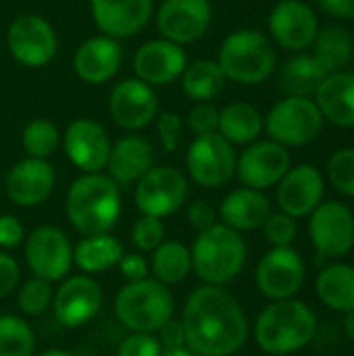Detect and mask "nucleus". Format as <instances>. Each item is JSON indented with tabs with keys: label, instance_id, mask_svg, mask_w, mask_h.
<instances>
[{
	"label": "nucleus",
	"instance_id": "f257e3e1",
	"mask_svg": "<svg viewBox=\"0 0 354 356\" xmlns=\"http://www.w3.org/2000/svg\"><path fill=\"white\" fill-rule=\"evenodd\" d=\"M179 321L186 346L196 356H234L250 336L248 317L225 286L202 284L192 290Z\"/></svg>",
	"mask_w": 354,
	"mask_h": 356
},
{
	"label": "nucleus",
	"instance_id": "f03ea898",
	"mask_svg": "<svg viewBox=\"0 0 354 356\" xmlns=\"http://www.w3.org/2000/svg\"><path fill=\"white\" fill-rule=\"evenodd\" d=\"M317 334V315L313 309L298 300H271L252 327L257 346L267 355H296L307 348Z\"/></svg>",
	"mask_w": 354,
	"mask_h": 356
},
{
	"label": "nucleus",
	"instance_id": "7ed1b4c3",
	"mask_svg": "<svg viewBox=\"0 0 354 356\" xmlns=\"http://www.w3.org/2000/svg\"><path fill=\"white\" fill-rule=\"evenodd\" d=\"M121 190L108 175L83 173L77 177L65 198L69 223L81 236L108 234L121 217Z\"/></svg>",
	"mask_w": 354,
	"mask_h": 356
},
{
	"label": "nucleus",
	"instance_id": "20e7f679",
	"mask_svg": "<svg viewBox=\"0 0 354 356\" xmlns=\"http://www.w3.org/2000/svg\"><path fill=\"white\" fill-rule=\"evenodd\" d=\"M190 254L192 271L202 284L227 286L244 271L248 248L240 232L215 223L213 227L198 232Z\"/></svg>",
	"mask_w": 354,
	"mask_h": 356
},
{
	"label": "nucleus",
	"instance_id": "39448f33",
	"mask_svg": "<svg viewBox=\"0 0 354 356\" xmlns=\"http://www.w3.org/2000/svg\"><path fill=\"white\" fill-rule=\"evenodd\" d=\"M173 315V294L154 277L127 282L115 296V317L127 332L156 334Z\"/></svg>",
	"mask_w": 354,
	"mask_h": 356
},
{
	"label": "nucleus",
	"instance_id": "423d86ee",
	"mask_svg": "<svg viewBox=\"0 0 354 356\" xmlns=\"http://www.w3.org/2000/svg\"><path fill=\"white\" fill-rule=\"evenodd\" d=\"M217 63L225 79L242 86H257L271 77L277 54L265 33L257 29H238L221 42Z\"/></svg>",
	"mask_w": 354,
	"mask_h": 356
},
{
	"label": "nucleus",
	"instance_id": "0eeeda50",
	"mask_svg": "<svg viewBox=\"0 0 354 356\" xmlns=\"http://www.w3.org/2000/svg\"><path fill=\"white\" fill-rule=\"evenodd\" d=\"M323 123L325 119L315 100L309 96H286L271 106L263 129L269 134V140L290 148L315 142L323 131Z\"/></svg>",
	"mask_w": 354,
	"mask_h": 356
},
{
	"label": "nucleus",
	"instance_id": "6e6552de",
	"mask_svg": "<svg viewBox=\"0 0 354 356\" xmlns=\"http://www.w3.org/2000/svg\"><path fill=\"white\" fill-rule=\"evenodd\" d=\"M23 257L31 275L56 284L73 267V244L61 227L40 225L23 240Z\"/></svg>",
	"mask_w": 354,
	"mask_h": 356
},
{
	"label": "nucleus",
	"instance_id": "1a4fd4ad",
	"mask_svg": "<svg viewBox=\"0 0 354 356\" xmlns=\"http://www.w3.org/2000/svg\"><path fill=\"white\" fill-rule=\"evenodd\" d=\"M134 200L142 215L159 219L175 215L188 200V179L175 167H150L136 181Z\"/></svg>",
	"mask_w": 354,
	"mask_h": 356
},
{
	"label": "nucleus",
	"instance_id": "9d476101",
	"mask_svg": "<svg viewBox=\"0 0 354 356\" xmlns=\"http://www.w3.org/2000/svg\"><path fill=\"white\" fill-rule=\"evenodd\" d=\"M236 150L221 134L198 136L188 148L186 169L200 188H221L236 175Z\"/></svg>",
	"mask_w": 354,
	"mask_h": 356
},
{
	"label": "nucleus",
	"instance_id": "9b49d317",
	"mask_svg": "<svg viewBox=\"0 0 354 356\" xmlns=\"http://www.w3.org/2000/svg\"><path fill=\"white\" fill-rule=\"evenodd\" d=\"M309 236L319 259H342L354 248V213L338 200H323L309 215Z\"/></svg>",
	"mask_w": 354,
	"mask_h": 356
},
{
	"label": "nucleus",
	"instance_id": "f8f14e48",
	"mask_svg": "<svg viewBox=\"0 0 354 356\" xmlns=\"http://www.w3.org/2000/svg\"><path fill=\"white\" fill-rule=\"evenodd\" d=\"M305 277L307 265L292 246L271 248L263 254L255 271L257 288L269 300L296 298L305 286Z\"/></svg>",
	"mask_w": 354,
	"mask_h": 356
},
{
	"label": "nucleus",
	"instance_id": "ddd939ff",
	"mask_svg": "<svg viewBox=\"0 0 354 356\" xmlns=\"http://www.w3.org/2000/svg\"><path fill=\"white\" fill-rule=\"evenodd\" d=\"M54 27L40 15L27 13L17 17L6 31V48L10 56L25 67H44L56 54Z\"/></svg>",
	"mask_w": 354,
	"mask_h": 356
},
{
	"label": "nucleus",
	"instance_id": "4468645a",
	"mask_svg": "<svg viewBox=\"0 0 354 356\" xmlns=\"http://www.w3.org/2000/svg\"><path fill=\"white\" fill-rule=\"evenodd\" d=\"M102 309V288L90 275H67L52 298L54 319L67 330L88 325Z\"/></svg>",
	"mask_w": 354,
	"mask_h": 356
},
{
	"label": "nucleus",
	"instance_id": "2eb2a0df",
	"mask_svg": "<svg viewBox=\"0 0 354 356\" xmlns=\"http://www.w3.org/2000/svg\"><path fill=\"white\" fill-rule=\"evenodd\" d=\"M290 152L286 146L265 140L252 142L248 148L236 159V175L238 179L252 190H269L280 184V179L290 169Z\"/></svg>",
	"mask_w": 354,
	"mask_h": 356
},
{
	"label": "nucleus",
	"instance_id": "dca6fc26",
	"mask_svg": "<svg viewBox=\"0 0 354 356\" xmlns=\"http://www.w3.org/2000/svg\"><path fill=\"white\" fill-rule=\"evenodd\" d=\"M213 6L209 0H163L156 13L161 35L179 46L198 42L211 27Z\"/></svg>",
	"mask_w": 354,
	"mask_h": 356
},
{
	"label": "nucleus",
	"instance_id": "f3484780",
	"mask_svg": "<svg viewBox=\"0 0 354 356\" xmlns=\"http://www.w3.org/2000/svg\"><path fill=\"white\" fill-rule=\"evenodd\" d=\"M108 113L113 121L129 131L144 129L159 115V98L152 86L138 77L119 81L108 98Z\"/></svg>",
	"mask_w": 354,
	"mask_h": 356
},
{
	"label": "nucleus",
	"instance_id": "a211bd4d",
	"mask_svg": "<svg viewBox=\"0 0 354 356\" xmlns=\"http://www.w3.org/2000/svg\"><path fill=\"white\" fill-rule=\"evenodd\" d=\"M325 194V177L315 165H296L286 171L277 184V204L280 211L300 219L309 217L321 202Z\"/></svg>",
	"mask_w": 354,
	"mask_h": 356
},
{
	"label": "nucleus",
	"instance_id": "6ab92c4d",
	"mask_svg": "<svg viewBox=\"0 0 354 356\" xmlns=\"http://www.w3.org/2000/svg\"><path fill=\"white\" fill-rule=\"evenodd\" d=\"M319 31V21L305 0H280L269 15V33L286 50L309 48Z\"/></svg>",
	"mask_w": 354,
	"mask_h": 356
},
{
	"label": "nucleus",
	"instance_id": "aec40b11",
	"mask_svg": "<svg viewBox=\"0 0 354 356\" xmlns=\"http://www.w3.org/2000/svg\"><path fill=\"white\" fill-rule=\"evenodd\" d=\"M65 152L67 159L81 173H98L106 167L111 140L106 129L94 119H75L65 131Z\"/></svg>",
	"mask_w": 354,
	"mask_h": 356
},
{
	"label": "nucleus",
	"instance_id": "412c9836",
	"mask_svg": "<svg viewBox=\"0 0 354 356\" xmlns=\"http://www.w3.org/2000/svg\"><path fill=\"white\" fill-rule=\"evenodd\" d=\"M186 65H188V56L184 52V46L169 42L165 38L142 44L134 56L136 77L152 88L167 86L179 79Z\"/></svg>",
	"mask_w": 354,
	"mask_h": 356
},
{
	"label": "nucleus",
	"instance_id": "4be33fe9",
	"mask_svg": "<svg viewBox=\"0 0 354 356\" xmlns=\"http://www.w3.org/2000/svg\"><path fill=\"white\" fill-rule=\"evenodd\" d=\"M54 169L46 159H33L27 156L13 165V169L6 173L4 190L6 196L23 209L38 207L48 200V196L54 190Z\"/></svg>",
	"mask_w": 354,
	"mask_h": 356
},
{
	"label": "nucleus",
	"instance_id": "5701e85b",
	"mask_svg": "<svg viewBox=\"0 0 354 356\" xmlns=\"http://www.w3.org/2000/svg\"><path fill=\"white\" fill-rule=\"evenodd\" d=\"M121 63H123L121 44L104 33L81 42L73 56L75 75L90 86H100L111 81L119 73Z\"/></svg>",
	"mask_w": 354,
	"mask_h": 356
},
{
	"label": "nucleus",
	"instance_id": "b1692460",
	"mask_svg": "<svg viewBox=\"0 0 354 356\" xmlns=\"http://www.w3.org/2000/svg\"><path fill=\"white\" fill-rule=\"evenodd\" d=\"M152 0H90V10L100 33L115 40L129 38L146 27L152 17Z\"/></svg>",
	"mask_w": 354,
	"mask_h": 356
},
{
	"label": "nucleus",
	"instance_id": "393cba45",
	"mask_svg": "<svg viewBox=\"0 0 354 356\" xmlns=\"http://www.w3.org/2000/svg\"><path fill=\"white\" fill-rule=\"evenodd\" d=\"M154 163L152 144L142 136H123L111 144L106 169L108 177L119 186L136 184Z\"/></svg>",
	"mask_w": 354,
	"mask_h": 356
},
{
	"label": "nucleus",
	"instance_id": "a878e982",
	"mask_svg": "<svg viewBox=\"0 0 354 356\" xmlns=\"http://www.w3.org/2000/svg\"><path fill=\"white\" fill-rule=\"evenodd\" d=\"M217 215L223 225H227L240 234L255 232V229H261L265 225L267 217L271 215V202L265 196V192L244 186V188L230 192L223 198Z\"/></svg>",
	"mask_w": 354,
	"mask_h": 356
},
{
	"label": "nucleus",
	"instance_id": "bb28decb",
	"mask_svg": "<svg viewBox=\"0 0 354 356\" xmlns=\"http://www.w3.org/2000/svg\"><path fill=\"white\" fill-rule=\"evenodd\" d=\"M315 104L325 121L338 127H354V73H328L315 90Z\"/></svg>",
	"mask_w": 354,
	"mask_h": 356
},
{
	"label": "nucleus",
	"instance_id": "cd10ccee",
	"mask_svg": "<svg viewBox=\"0 0 354 356\" xmlns=\"http://www.w3.org/2000/svg\"><path fill=\"white\" fill-rule=\"evenodd\" d=\"M123 254V244L111 234L83 236L73 246V265L86 275H96L117 267Z\"/></svg>",
	"mask_w": 354,
	"mask_h": 356
},
{
	"label": "nucleus",
	"instance_id": "c85d7f7f",
	"mask_svg": "<svg viewBox=\"0 0 354 356\" xmlns=\"http://www.w3.org/2000/svg\"><path fill=\"white\" fill-rule=\"evenodd\" d=\"M315 290L319 300L336 311L348 313L354 309V267L348 263H332L325 265L315 282Z\"/></svg>",
	"mask_w": 354,
	"mask_h": 356
},
{
	"label": "nucleus",
	"instance_id": "c756f323",
	"mask_svg": "<svg viewBox=\"0 0 354 356\" xmlns=\"http://www.w3.org/2000/svg\"><path fill=\"white\" fill-rule=\"evenodd\" d=\"M263 127H265V119L248 102H232L223 111H219L217 134H221L232 146L252 144L261 136Z\"/></svg>",
	"mask_w": 354,
	"mask_h": 356
},
{
	"label": "nucleus",
	"instance_id": "7c9ffc66",
	"mask_svg": "<svg viewBox=\"0 0 354 356\" xmlns=\"http://www.w3.org/2000/svg\"><path fill=\"white\" fill-rule=\"evenodd\" d=\"M182 90L188 98L196 102H211L223 92L225 86V75L219 67L217 60L200 58L190 65H186L182 77Z\"/></svg>",
	"mask_w": 354,
	"mask_h": 356
},
{
	"label": "nucleus",
	"instance_id": "2f4dec72",
	"mask_svg": "<svg viewBox=\"0 0 354 356\" xmlns=\"http://www.w3.org/2000/svg\"><path fill=\"white\" fill-rule=\"evenodd\" d=\"M152 277L165 286H177L192 273V254L179 240H165L150 261Z\"/></svg>",
	"mask_w": 354,
	"mask_h": 356
},
{
	"label": "nucleus",
	"instance_id": "473e14b6",
	"mask_svg": "<svg viewBox=\"0 0 354 356\" xmlns=\"http://www.w3.org/2000/svg\"><path fill=\"white\" fill-rule=\"evenodd\" d=\"M315 58L328 73L340 71L351 63L354 54L353 35L340 25H325L317 31L315 38Z\"/></svg>",
	"mask_w": 354,
	"mask_h": 356
},
{
	"label": "nucleus",
	"instance_id": "72a5a7b5",
	"mask_svg": "<svg viewBox=\"0 0 354 356\" xmlns=\"http://www.w3.org/2000/svg\"><path fill=\"white\" fill-rule=\"evenodd\" d=\"M325 75L328 71L315 56L298 54L282 67L280 83L288 96H311Z\"/></svg>",
	"mask_w": 354,
	"mask_h": 356
},
{
	"label": "nucleus",
	"instance_id": "f704fd0d",
	"mask_svg": "<svg viewBox=\"0 0 354 356\" xmlns=\"http://www.w3.org/2000/svg\"><path fill=\"white\" fill-rule=\"evenodd\" d=\"M35 334L19 315H0V356H33Z\"/></svg>",
	"mask_w": 354,
	"mask_h": 356
},
{
	"label": "nucleus",
	"instance_id": "c9c22d12",
	"mask_svg": "<svg viewBox=\"0 0 354 356\" xmlns=\"http://www.w3.org/2000/svg\"><path fill=\"white\" fill-rule=\"evenodd\" d=\"M58 142H61V134L56 125L48 119L29 121L21 136L23 150L27 152V156L33 159H48L58 148Z\"/></svg>",
	"mask_w": 354,
	"mask_h": 356
},
{
	"label": "nucleus",
	"instance_id": "e433bc0d",
	"mask_svg": "<svg viewBox=\"0 0 354 356\" xmlns=\"http://www.w3.org/2000/svg\"><path fill=\"white\" fill-rule=\"evenodd\" d=\"M52 298H54V290H52V284L42 280V277H29L21 290H19V296H17V305H19V311L27 317H40L44 315L50 305H52Z\"/></svg>",
	"mask_w": 354,
	"mask_h": 356
},
{
	"label": "nucleus",
	"instance_id": "4c0bfd02",
	"mask_svg": "<svg viewBox=\"0 0 354 356\" xmlns=\"http://www.w3.org/2000/svg\"><path fill=\"white\" fill-rule=\"evenodd\" d=\"M328 179L340 194L354 198V148H342L332 154Z\"/></svg>",
	"mask_w": 354,
	"mask_h": 356
},
{
	"label": "nucleus",
	"instance_id": "58836bf2",
	"mask_svg": "<svg viewBox=\"0 0 354 356\" xmlns=\"http://www.w3.org/2000/svg\"><path fill=\"white\" fill-rule=\"evenodd\" d=\"M129 238H131V244L142 254L144 252H154L165 242V225H163V219L150 217V215H142L131 225Z\"/></svg>",
	"mask_w": 354,
	"mask_h": 356
},
{
	"label": "nucleus",
	"instance_id": "ea45409f",
	"mask_svg": "<svg viewBox=\"0 0 354 356\" xmlns=\"http://www.w3.org/2000/svg\"><path fill=\"white\" fill-rule=\"evenodd\" d=\"M265 238L273 248H284V246H292V242L296 240L298 227H296V219L286 215V213H271L263 225Z\"/></svg>",
	"mask_w": 354,
	"mask_h": 356
},
{
	"label": "nucleus",
	"instance_id": "a19ab883",
	"mask_svg": "<svg viewBox=\"0 0 354 356\" xmlns=\"http://www.w3.org/2000/svg\"><path fill=\"white\" fill-rule=\"evenodd\" d=\"M163 346L156 334L146 332H129L117 348V356H161Z\"/></svg>",
	"mask_w": 354,
	"mask_h": 356
},
{
	"label": "nucleus",
	"instance_id": "79ce46f5",
	"mask_svg": "<svg viewBox=\"0 0 354 356\" xmlns=\"http://www.w3.org/2000/svg\"><path fill=\"white\" fill-rule=\"evenodd\" d=\"M188 127L194 134V138L217 134V129H219V111L211 102H196L192 106V111L188 113Z\"/></svg>",
	"mask_w": 354,
	"mask_h": 356
},
{
	"label": "nucleus",
	"instance_id": "37998d69",
	"mask_svg": "<svg viewBox=\"0 0 354 356\" xmlns=\"http://www.w3.org/2000/svg\"><path fill=\"white\" fill-rule=\"evenodd\" d=\"M156 131H159V140L165 152H173L177 150L179 142H182V129H184V121L177 113L165 111L161 115H156Z\"/></svg>",
	"mask_w": 354,
	"mask_h": 356
},
{
	"label": "nucleus",
	"instance_id": "c03bdc74",
	"mask_svg": "<svg viewBox=\"0 0 354 356\" xmlns=\"http://www.w3.org/2000/svg\"><path fill=\"white\" fill-rule=\"evenodd\" d=\"M117 267L125 282H140L150 277V263L142 257V252L123 254Z\"/></svg>",
	"mask_w": 354,
	"mask_h": 356
},
{
	"label": "nucleus",
	"instance_id": "a18cd8bd",
	"mask_svg": "<svg viewBox=\"0 0 354 356\" xmlns=\"http://www.w3.org/2000/svg\"><path fill=\"white\" fill-rule=\"evenodd\" d=\"M19 280H21L19 263L8 252L0 250V300L17 290Z\"/></svg>",
	"mask_w": 354,
	"mask_h": 356
},
{
	"label": "nucleus",
	"instance_id": "49530a36",
	"mask_svg": "<svg viewBox=\"0 0 354 356\" xmlns=\"http://www.w3.org/2000/svg\"><path fill=\"white\" fill-rule=\"evenodd\" d=\"M217 209L209 202V200H194L188 207V221L196 232H204L209 227H213L217 221Z\"/></svg>",
	"mask_w": 354,
	"mask_h": 356
},
{
	"label": "nucleus",
	"instance_id": "de8ad7c7",
	"mask_svg": "<svg viewBox=\"0 0 354 356\" xmlns=\"http://www.w3.org/2000/svg\"><path fill=\"white\" fill-rule=\"evenodd\" d=\"M25 240L23 223L13 215H0V248H17Z\"/></svg>",
	"mask_w": 354,
	"mask_h": 356
},
{
	"label": "nucleus",
	"instance_id": "09e8293b",
	"mask_svg": "<svg viewBox=\"0 0 354 356\" xmlns=\"http://www.w3.org/2000/svg\"><path fill=\"white\" fill-rule=\"evenodd\" d=\"M156 338H159L163 350H173V348L186 346V334H184L182 321H175V319H169V321L156 332Z\"/></svg>",
	"mask_w": 354,
	"mask_h": 356
},
{
	"label": "nucleus",
	"instance_id": "8fccbe9b",
	"mask_svg": "<svg viewBox=\"0 0 354 356\" xmlns=\"http://www.w3.org/2000/svg\"><path fill=\"white\" fill-rule=\"evenodd\" d=\"M319 6L336 19H354V0H317Z\"/></svg>",
	"mask_w": 354,
	"mask_h": 356
},
{
	"label": "nucleus",
	"instance_id": "3c124183",
	"mask_svg": "<svg viewBox=\"0 0 354 356\" xmlns=\"http://www.w3.org/2000/svg\"><path fill=\"white\" fill-rule=\"evenodd\" d=\"M344 332H346L348 340L354 342V309L348 311V313H344Z\"/></svg>",
	"mask_w": 354,
	"mask_h": 356
},
{
	"label": "nucleus",
	"instance_id": "603ef678",
	"mask_svg": "<svg viewBox=\"0 0 354 356\" xmlns=\"http://www.w3.org/2000/svg\"><path fill=\"white\" fill-rule=\"evenodd\" d=\"M161 356H196L188 346H182V348H173V350H163Z\"/></svg>",
	"mask_w": 354,
	"mask_h": 356
},
{
	"label": "nucleus",
	"instance_id": "864d4df0",
	"mask_svg": "<svg viewBox=\"0 0 354 356\" xmlns=\"http://www.w3.org/2000/svg\"><path fill=\"white\" fill-rule=\"evenodd\" d=\"M38 356H73V355H71V353H67V350H63V348H50V350L40 353Z\"/></svg>",
	"mask_w": 354,
	"mask_h": 356
},
{
	"label": "nucleus",
	"instance_id": "5fc2aeb1",
	"mask_svg": "<svg viewBox=\"0 0 354 356\" xmlns=\"http://www.w3.org/2000/svg\"><path fill=\"white\" fill-rule=\"evenodd\" d=\"M273 356H292V355H273Z\"/></svg>",
	"mask_w": 354,
	"mask_h": 356
}]
</instances>
